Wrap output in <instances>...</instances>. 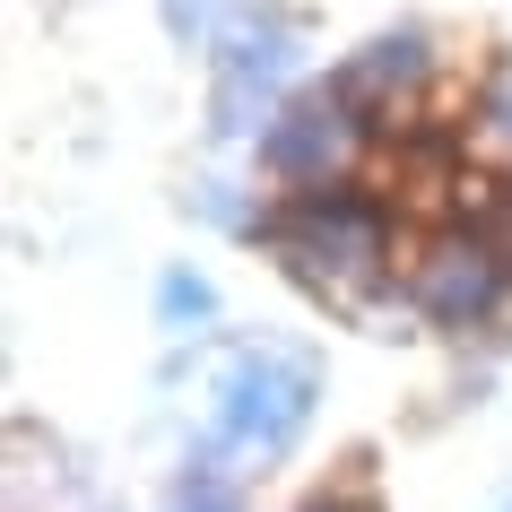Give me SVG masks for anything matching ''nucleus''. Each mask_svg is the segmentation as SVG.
<instances>
[{"mask_svg": "<svg viewBox=\"0 0 512 512\" xmlns=\"http://www.w3.org/2000/svg\"><path fill=\"white\" fill-rule=\"evenodd\" d=\"M191 217H209V226H226V235L252 243V217H261V200H243L235 183H191Z\"/></svg>", "mask_w": 512, "mask_h": 512, "instance_id": "11", "label": "nucleus"}, {"mask_svg": "<svg viewBox=\"0 0 512 512\" xmlns=\"http://www.w3.org/2000/svg\"><path fill=\"white\" fill-rule=\"evenodd\" d=\"M296 53H304V27H296V18H287V9H270V0H243V18L217 35V87H243V96L287 105L278 87H287Z\"/></svg>", "mask_w": 512, "mask_h": 512, "instance_id": "6", "label": "nucleus"}, {"mask_svg": "<svg viewBox=\"0 0 512 512\" xmlns=\"http://www.w3.org/2000/svg\"><path fill=\"white\" fill-rule=\"evenodd\" d=\"M469 148L478 165H512V53H495L469 79Z\"/></svg>", "mask_w": 512, "mask_h": 512, "instance_id": "8", "label": "nucleus"}, {"mask_svg": "<svg viewBox=\"0 0 512 512\" xmlns=\"http://www.w3.org/2000/svg\"><path fill=\"white\" fill-rule=\"evenodd\" d=\"M365 469H374V460L356 452V460H348V478H339V486H322V495H313L304 512H382V495H374V478H365Z\"/></svg>", "mask_w": 512, "mask_h": 512, "instance_id": "12", "label": "nucleus"}, {"mask_svg": "<svg viewBox=\"0 0 512 512\" xmlns=\"http://www.w3.org/2000/svg\"><path fill=\"white\" fill-rule=\"evenodd\" d=\"M252 243L296 278L304 296L339 304V313H374L382 296H400V278H408V261H417V243H426V226L408 209H391L365 174H339V183L270 191L261 217H252Z\"/></svg>", "mask_w": 512, "mask_h": 512, "instance_id": "1", "label": "nucleus"}, {"mask_svg": "<svg viewBox=\"0 0 512 512\" xmlns=\"http://www.w3.org/2000/svg\"><path fill=\"white\" fill-rule=\"evenodd\" d=\"M226 460H235V452H226L217 434H200V443L183 452V478H174L165 512H252V504H243V478L226 469Z\"/></svg>", "mask_w": 512, "mask_h": 512, "instance_id": "7", "label": "nucleus"}, {"mask_svg": "<svg viewBox=\"0 0 512 512\" xmlns=\"http://www.w3.org/2000/svg\"><path fill=\"white\" fill-rule=\"evenodd\" d=\"M243 18V0H165V35L174 44H200V53H217V35Z\"/></svg>", "mask_w": 512, "mask_h": 512, "instance_id": "9", "label": "nucleus"}, {"mask_svg": "<svg viewBox=\"0 0 512 512\" xmlns=\"http://www.w3.org/2000/svg\"><path fill=\"white\" fill-rule=\"evenodd\" d=\"M209 313H217V287H209L200 270H165V278H157V322H165V330H200Z\"/></svg>", "mask_w": 512, "mask_h": 512, "instance_id": "10", "label": "nucleus"}, {"mask_svg": "<svg viewBox=\"0 0 512 512\" xmlns=\"http://www.w3.org/2000/svg\"><path fill=\"white\" fill-rule=\"evenodd\" d=\"M313 400H322V374L304 356H270V348H243L226 374H217V417L209 434L243 460H287L296 434L313 426Z\"/></svg>", "mask_w": 512, "mask_h": 512, "instance_id": "3", "label": "nucleus"}, {"mask_svg": "<svg viewBox=\"0 0 512 512\" xmlns=\"http://www.w3.org/2000/svg\"><path fill=\"white\" fill-rule=\"evenodd\" d=\"M408 313L426 330H443V339H486V330L512 313V270L495 261V243L478 235V226H426V243H417V261H408L400 278Z\"/></svg>", "mask_w": 512, "mask_h": 512, "instance_id": "2", "label": "nucleus"}, {"mask_svg": "<svg viewBox=\"0 0 512 512\" xmlns=\"http://www.w3.org/2000/svg\"><path fill=\"white\" fill-rule=\"evenodd\" d=\"M330 87H339L374 131H400L408 113H426V105L452 96V53H443V35H434V27L400 18V27L365 35V44L330 70Z\"/></svg>", "mask_w": 512, "mask_h": 512, "instance_id": "5", "label": "nucleus"}, {"mask_svg": "<svg viewBox=\"0 0 512 512\" xmlns=\"http://www.w3.org/2000/svg\"><path fill=\"white\" fill-rule=\"evenodd\" d=\"M382 148V131L365 122V113L339 96L330 79L296 87L287 105H278V122L261 139H252V157H261V174H270L278 191H304V183H339V174H365Z\"/></svg>", "mask_w": 512, "mask_h": 512, "instance_id": "4", "label": "nucleus"}]
</instances>
